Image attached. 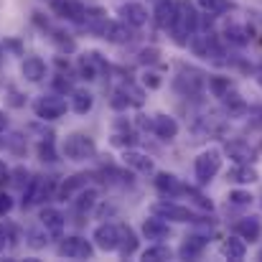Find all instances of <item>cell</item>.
<instances>
[{
    "instance_id": "cell-54",
    "label": "cell",
    "mask_w": 262,
    "mask_h": 262,
    "mask_svg": "<svg viewBox=\"0 0 262 262\" xmlns=\"http://www.w3.org/2000/svg\"><path fill=\"white\" fill-rule=\"evenodd\" d=\"M260 201H262V196H260Z\"/></svg>"
},
{
    "instance_id": "cell-36",
    "label": "cell",
    "mask_w": 262,
    "mask_h": 262,
    "mask_svg": "<svg viewBox=\"0 0 262 262\" xmlns=\"http://www.w3.org/2000/svg\"><path fill=\"white\" fill-rule=\"evenodd\" d=\"M206 13H211V15H222V13H227L229 8H232V3L229 0H196Z\"/></svg>"
},
{
    "instance_id": "cell-24",
    "label": "cell",
    "mask_w": 262,
    "mask_h": 262,
    "mask_svg": "<svg viewBox=\"0 0 262 262\" xmlns=\"http://www.w3.org/2000/svg\"><path fill=\"white\" fill-rule=\"evenodd\" d=\"M143 234H145V239L161 242V239H166V237L171 234V227H168V222H166V219H161V216L150 214V219H145V222H143Z\"/></svg>"
},
{
    "instance_id": "cell-26",
    "label": "cell",
    "mask_w": 262,
    "mask_h": 262,
    "mask_svg": "<svg viewBox=\"0 0 262 262\" xmlns=\"http://www.w3.org/2000/svg\"><path fill=\"white\" fill-rule=\"evenodd\" d=\"M234 232H237L245 242H257L262 234V224L257 216H242V219L234 224Z\"/></svg>"
},
{
    "instance_id": "cell-20",
    "label": "cell",
    "mask_w": 262,
    "mask_h": 262,
    "mask_svg": "<svg viewBox=\"0 0 262 262\" xmlns=\"http://www.w3.org/2000/svg\"><path fill=\"white\" fill-rule=\"evenodd\" d=\"M89 178L92 176L89 173H74V176H69L61 186H59V191H56V199L59 201H72L82 188H87L89 186Z\"/></svg>"
},
{
    "instance_id": "cell-50",
    "label": "cell",
    "mask_w": 262,
    "mask_h": 262,
    "mask_svg": "<svg viewBox=\"0 0 262 262\" xmlns=\"http://www.w3.org/2000/svg\"><path fill=\"white\" fill-rule=\"evenodd\" d=\"M5 127H8V115H5V112L0 110V133H3Z\"/></svg>"
},
{
    "instance_id": "cell-2",
    "label": "cell",
    "mask_w": 262,
    "mask_h": 262,
    "mask_svg": "<svg viewBox=\"0 0 262 262\" xmlns=\"http://www.w3.org/2000/svg\"><path fill=\"white\" fill-rule=\"evenodd\" d=\"M199 31V15L193 10V5L188 0H178V13H176V23L171 28V36L178 46H188L191 36Z\"/></svg>"
},
{
    "instance_id": "cell-52",
    "label": "cell",
    "mask_w": 262,
    "mask_h": 262,
    "mask_svg": "<svg viewBox=\"0 0 262 262\" xmlns=\"http://www.w3.org/2000/svg\"><path fill=\"white\" fill-rule=\"evenodd\" d=\"M3 145H5V140H0V148H3Z\"/></svg>"
},
{
    "instance_id": "cell-48",
    "label": "cell",
    "mask_w": 262,
    "mask_h": 262,
    "mask_svg": "<svg viewBox=\"0 0 262 262\" xmlns=\"http://www.w3.org/2000/svg\"><path fill=\"white\" fill-rule=\"evenodd\" d=\"M8 181H10V171H8V166L0 161V186H3V183H8Z\"/></svg>"
},
{
    "instance_id": "cell-1",
    "label": "cell",
    "mask_w": 262,
    "mask_h": 262,
    "mask_svg": "<svg viewBox=\"0 0 262 262\" xmlns=\"http://www.w3.org/2000/svg\"><path fill=\"white\" fill-rule=\"evenodd\" d=\"M56 191H59V183L54 176H31V181L26 183L23 188V209H31L36 204H43L49 199H56Z\"/></svg>"
},
{
    "instance_id": "cell-32",
    "label": "cell",
    "mask_w": 262,
    "mask_h": 262,
    "mask_svg": "<svg viewBox=\"0 0 262 262\" xmlns=\"http://www.w3.org/2000/svg\"><path fill=\"white\" fill-rule=\"evenodd\" d=\"M49 229L41 224V229L38 227H31L28 232H26V245L31 247V250H43L46 245H49Z\"/></svg>"
},
{
    "instance_id": "cell-51",
    "label": "cell",
    "mask_w": 262,
    "mask_h": 262,
    "mask_svg": "<svg viewBox=\"0 0 262 262\" xmlns=\"http://www.w3.org/2000/svg\"><path fill=\"white\" fill-rule=\"evenodd\" d=\"M255 79H257V84H260V87H262V69H260V72H257V77H255Z\"/></svg>"
},
{
    "instance_id": "cell-37",
    "label": "cell",
    "mask_w": 262,
    "mask_h": 262,
    "mask_svg": "<svg viewBox=\"0 0 262 262\" xmlns=\"http://www.w3.org/2000/svg\"><path fill=\"white\" fill-rule=\"evenodd\" d=\"M209 89H211L214 97L222 99L227 92H232V82H229V77H211L209 79Z\"/></svg>"
},
{
    "instance_id": "cell-7",
    "label": "cell",
    "mask_w": 262,
    "mask_h": 262,
    "mask_svg": "<svg viewBox=\"0 0 262 262\" xmlns=\"http://www.w3.org/2000/svg\"><path fill=\"white\" fill-rule=\"evenodd\" d=\"M56 255L67 257V260H92L94 257V242H89L84 237H61Z\"/></svg>"
},
{
    "instance_id": "cell-53",
    "label": "cell",
    "mask_w": 262,
    "mask_h": 262,
    "mask_svg": "<svg viewBox=\"0 0 262 262\" xmlns=\"http://www.w3.org/2000/svg\"><path fill=\"white\" fill-rule=\"evenodd\" d=\"M260 260H262V250H260Z\"/></svg>"
},
{
    "instance_id": "cell-45",
    "label": "cell",
    "mask_w": 262,
    "mask_h": 262,
    "mask_svg": "<svg viewBox=\"0 0 262 262\" xmlns=\"http://www.w3.org/2000/svg\"><path fill=\"white\" fill-rule=\"evenodd\" d=\"M10 211H13V199H10V193L0 191V216H5Z\"/></svg>"
},
{
    "instance_id": "cell-28",
    "label": "cell",
    "mask_w": 262,
    "mask_h": 262,
    "mask_svg": "<svg viewBox=\"0 0 262 262\" xmlns=\"http://www.w3.org/2000/svg\"><path fill=\"white\" fill-rule=\"evenodd\" d=\"M97 199H99V193L87 186V188H82V191L72 199V206H74V211H77L79 216H87L89 211L97 206Z\"/></svg>"
},
{
    "instance_id": "cell-17",
    "label": "cell",
    "mask_w": 262,
    "mask_h": 262,
    "mask_svg": "<svg viewBox=\"0 0 262 262\" xmlns=\"http://www.w3.org/2000/svg\"><path fill=\"white\" fill-rule=\"evenodd\" d=\"M206 245H209V237L188 234V237H183V242H181V247H178V257H181V260H199V257L204 255Z\"/></svg>"
},
{
    "instance_id": "cell-4",
    "label": "cell",
    "mask_w": 262,
    "mask_h": 262,
    "mask_svg": "<svg viewBox=\"0 0 262 262\" xmlns=\"http://www.w3.org/2000/svg\"><path fill=\"white\" fill-rule=\"evenodd\" d=\"M67 94H59V92H49V94H41L36 102H33V112L38 120L43 122H54L59 117L67 115Z\"/></svg>"
},
{
    "instance_id": "cell-15",
    "label": "cell",
    "mask_w": 262,
    "mask_h": 262,
    "mask_svg": "<svg viewBox=\"0 0 262 262\" xmlns=\"http://www.w3.org/2000/svg\"><path fill=\"white\" fill-rule=\"evenodd\" d=\"M260 145H250V140H232L227 143V156L234 163H255Z\"/></svg>"
},
{
    "instance_id": "cell-14",
    "label": "cell",
    "mask_w": 262,
    "mask_h": 262,
    "mask_svg": "<svg viewBox=\"0 0 262 262\" xmlns=\"http://www.w3.org/2000/svg\"><path fill=\"white\" fill-rule=\"evenodd\" d=\"M117 13H120V18H122L127 26H133V28H143V26L148 23V8H145L143 3H138V0L122 3Z\"/></svg>"
},
{
    "instance_id": "cell-44",
    "label": "cell",
    "mask_w": 262,
    "mask_h": 262,
    "mask_svg": "<svg viewBox=\"0 0 262 262\" xmlns=\"http://www.w3.org/2000/svg\"><path fill=\"white\" fill-rule=\"evenodd\" d=\"M161 84H163V82H161V74H156V72H145V74H143V87L158 89Z\"/></svg>"
},
{
    "instance_id": "cell-5",
    "label": "cell",
    "mask_w": 262,
    "mask_h": 262,
    "mask_svg": "<svg viewBox=\"0 0 262 262\" xmlns=\"http://www.w3.org/2000/svg\"><path fill=\"white\" fill-rule=\"evenodd\" d=\"M219 168H222V150L206 148L204 153H199V158L193 161V176H196L199 186L211 183V178L219 173Z\"/></svg>"
},
{
    "instance_id": "cell-3",
    "label": "cell",
    "mask_w": 262,
    "mask_h": 262,
    "mask_svg": "<svg viewBox=\"0 0 262 262\" xmlns=\"http://www.w3.org/2000/svg\"><path fill=\"white\" fill-rule=\"evenodd\" d=\"M61 153H64V158L79 163V161L94 158L97 145H94V140L89 138L87 133H72V135L64 138V143H61Z\"/></svg>"
},
{
    "instance_id": "cell-33",
    "label": "cell",
    "mask_w": 262,
    "mask_h": 262,
    "mask_svg": "<svg viewBox=\"0 0 262 262\" xmlns=\"http://www.w3.org/2000/svg\"><path fill=\"white\" fill-rule=\"evenodd\" d=\"M145 262H166L173 257V250L171 247H166V245H161V242H156V245H150L148 250H143V255H140Z\"/></svg>"
},
{
    "instance_id": "cell-18",
    "label": "cell",
    "mask_w": 262,
    "mask_h": 262,
    "mask_svg": "<svg viewBox=\"0 0 262 262\" xmlns=\"http://www.w3.org/2000/svg\"><path fill=\"white\" fill-rule=\"evenodd\" d=\"M153 135L161 138V140H166V143L176 140V135H178V122H176V117L166 115V112L153 115Z\"/></svg>"
},
{
    "instance_id": "cell-49",
    "label": "cell",
    "mask_w": 262,
    "mask_h": 262,
    "mask_svg": "<svg viewBox=\"0 0 262 262\" xmlns=\"http://www.w3.org/2000/svg\"><path fill=\"white\" fill-rule=\"evenodd\" d=\"M252 125L262 127V107H255V110H252Z\"/></svg>"
},
{
    "instance_id": "cell-47",
    "label": "cell",
    "mask_w": 262,
    "mask_h": 262,
    "mask_svg": "<svg viewBox=\"0 0 262 262\" xmlns=\"http://www.w3.org/2000/svg\"><path fill=\"white\" fill-rule=\"evenodd\" d=\"M54 87H56V92H59V89H61V92H64V94H67V92H72V84H69V82H67V79H64V77H61V74H59V77H56V79H54Z\"/></svg>"
},
{
    "instance_id": "cell-9",
    "label": "cell",
    "mask_w": 262,
    "mask_h": 262,
    "mask_svg": "<svg viewBox=\"0 0 262 262\" xmlns=\"http://www.w3.org/2000/svg\"><path fill=\"white\" fill-rule=\"evenodd\" d=\"M92 242L97 250L102 252H117V245H120V224H112V222H104L94 229L92 234Z\"/></svg>"
},
{
    "instance_id": "cell-10",
    "label": "cell",
    "mask_w": 262,
    "mask_h": 262,
    "mask_svg": "<svg viewBox=\"0 0 262 262\" xmlns=\"http://www.w3.org/2000/svg\"><path fill=\"white\" fill-rule=\"evenodd\" d=\"M51 10L61 18V20H72V23H84L87 18V5L79 0H51Z\"/></svg>"
},
{
    "instance_id": "cell-34",
    "label": "cell",
    "mask_w": 262,
    "mask_h": 262,
    "mask_svg": "<svg viewBox=\"0 0 262 262\" xmlns=\"http://www.w3.org/2000/svg\"><path fill=\"white\" fill-rule=\"evenodd\" d=\"M38 158L43 161V163H56L59 161V156H56V148H54V135H46L41 143H38Z\"/></svg>"
},
{
    "instance_id": "cell-42",
    "label": "cell",
    "mask_w": 262,
    "mask_h": 262,
    "mask_svg": "<svg viewBox=\"0 0 262 262\" xmlns=\"http://www.w3.org/2000/svg\"><path fill=\"white\" fill-rule=\"evenodd\" d=\"M158 56H161V51H158L156 46H148V49H143V51L138 54V61H140V64H156Z\"/></svg>"
},
{
    "instance_id": "cell-31",
    "label": "cell",
    "mask_w": 262,
    "mask_h": 262,
    "mask_svg": "<svg viewBox=\"0 0 262 262\" xmlns=\"http://www.w3.org/2000/svg\"><path fill=\"white\" fill-rule=\"evenodd\" d=\"M222 102H224V110L229 112V117H242V115L250 112L247 102H245L239 94H234V92H227V94L222 97Z\"/></svg>"
},
{
    "instance_id": "cell-46",
    "label": "cell",
    "mask_w": 262,
    "mask_h": 262,
    "mask_svg": "<svg viewBox=\"0 0 262 262\" xmlns=\"http://www.w3.org/2000/svg\"><path fill=\"white\" fill-rule=\"evenodd\" d=\"M8 104H10V107H23V104H26V99H23V94H20V92L8 89Z\"/></svg>"
},
{
    "instance_id": "cell-21",
    "label": "cell",
    "mask_w": 262,
    "mask_h": 262,
    "mask_svg": "<svg viewBox=\"0 0 262 262\" xmlns=\"http://www.w3.org/2000/svg\"><path fill=\"white\" fill-rule=\"evenodd\" d=\"M138 247H140V239H138L135 229H133L130 224H120V245H117V255H120L122 260H127V257H133V255L138 252Z\"/></svg>"
},
{
    "instance_id": "cell-40",
    "label": "cell",
    "mask_w": 262,
    "mask_h": 262,
    "mask_svg": "<svg viewBox=\"0 0 262 262\" xmlns=\"http://www.w3.org/2000/svg\"><path fill=\"white\" fill-rule=\"evenodd\" d=\"M186 196H188V199H191V201H193V204H196L199 209H204V211H211V209H214V204H211V201H209V199H206V196H204L201 191H196L193 186H188Z\"/></svg>"
},
{
    "instance_id": "cell-39",
    "label": "cell",
    "mask_w": 262,
    "mask_h": 262,
    "mask_svg": "<svg viewBox=\"0 0 262 262\" xmlns=\"http://www.w3.org/2000/svg\"><path fill=\"white\" fill-rule=\"evenodd\" d=\"M13 245H18V234H15V229L0 224V252H5V250L13 247Z\"/></svg>"
},
{
    "instance_id": "cell-27",
    "label": "cell",
    "mask_w": 262,
    "mask_h": 262,
    "mask_svg": "<svg viewBox=\"0 0 262 262\" xmlns=\"http://www.w3.org/2000/svg\"><path fill=\"white\" fill-rule=\"evenodd\" d=\"M222 255L227 257V260H245L247 257V242L239 237V234H234V237H227L224 242H222Z\"/></svg>"
},
{
    "instance_id": "cell-19",
    "label": "cell",
    "mask_w": 262,
    "mask_h": 262,
    "mask_svg": "<svg viewBox=\"0 0 262 262\" xmlns=\"http://www.w3.org/2000/svg\"><path fill=\"white\" fill-rule=\"evenodd\" d=\"M38 222H41V224L49 229V234H51L54 239H61L67 219H64V214H61L59 209H51V206L41 209V214H38Z\"/></svg>"
},
{
    "instance_id": "cell-38",
    "label": "cell",
    "mask_w": 262,
    "mask_h": 262,
    "mask_svg": "<svg viewBox=\"0 0 262 262\" xmlns=\"http://www.w3.org/2000/svg\"><path fill=\"white\" fill-rule=\"evenodd\" d=\"M122 92L127 94V99H130V107H143L145 104V92L140 87H135V84H122Z\"/></svg>"
},
{
    "instance_id": "cell-11",
    "label": "cell",
    "mask_w": 262,
    "mask_h": 262,
    "mask_svg": "<svg viewBox=\"0 0 262 262\" xmlns=\"http://www.w3.org/2000/svg\"><path fill=\"white\" fill-rule=\"evenodd\" d=\"M104 41H110V43H117V46H122V43H130L135 36H133V26H127L122 18L120 20H107L104 26H102V33H99Z\"/></svg>"
},
{
    "instance_id": "cell-12",
    "label": "cell",
    "mask_w": 262,
    "mask_h": 262,
    "mask_svg": "<svg viewBox=\"0 0 262 262\" xmlns=\"http://www.w3.org/2000/svg\"><path fill=\"white\" fill-rule=\"evenodd\" d=\"M102 72H110V67H107V61L102 59V54L89 51V54L82 56V61H79V79H84V82H94Z\"/></svg>"
},
{
    "instance_id": "cell-35",
    "label": "cell",
    "mask_w": 262,
    "mask_h": 262,
    "mask_svg": "<svg viewBox=\"0 0 262 262\" xmlns=\"http://www.w3.org/2000/svg\"><path fill=\"white\" fill-rule=\"evenodd\" d=\"M229 204L232 206H239V209H245V206H252V201H255V196L250 193V191H245V188H234V191H229Z\"/></svg>"
},
{
    "instance_id": "cell-25",
    "label": "cell",
    "mask_w": 262,
    "mask_h": 262,
    "mask_svg": "<svg viewBox=\"0 0 262 262\" xmlns=\"http://www.w3.org/2000/svg\"><path fill=\"white\" fill-rule=\"evenodd\" d=\"M69 107L77 115H87V112H92V107H94V94L84 87L72 89L69 92Z\"/></svg>"
},
{
    "instance_id": "cell-22",
    "label": "cell",
    "mask_w": 262,
    "mask_h": 262,
    "mask_svg": "<svg viewBox=\"0 0 262 262\" xmlns=\"http://www.w3.org/2000/svg\"><path fill=\"white\" fill-rule=\"evenodd\" d=\"M176 13H178V3L176 0H158L156 5V26L163 31H171L176 23Z\"/></svg>"
},
{
    "instance_id": "cell-29",
    "label": "cell",
    "mask_w": 262,
    "mask_h": 262,
    "mask_svg": "<svg viewBox=\"0 0 262 262\" xmlns=\"http://www.w3.org/2000/svg\"><path fill=\"white\" fill-rule=\"evenodd\" d=\"M227 178H229L232 183L250 186V183H255L260 176H257V171H255V166H252V163H234V168H229Z\"/></svg>"
},
{
    "instance_id": "cell-6",
    "label": "cell",
    "mask_w": 262,
    "mask_h": 262,
    "mask_svg": "<svg viewBox=\"0 0 262 262\" xmlns=\"http://www.w3.org/2000/svg\"><path fill=\"white\" fill-rule=\"evenodd\" d=\"M206 87V77L199 72V69H191V67H183L178 72V77L173 79V89L181 97H199Z\"/></svg>"
},
{
    "instance_id": "cell-16",
    "label": "cell",
    "mask_w": 262,
    "mask_h": 262,
    "mask_svg": "<svg viewBox=\"0 0 262 262\" xmlns=\"http://www.w3.org/2000/svg\"><path fill=\"white\" fill-rule=\"evenodd\" d=\"M122 163H125L130 171H138V173H156L153 158H150L148 153H140V150H133V148H125Z\"/></svg>"
},
{
    "instance_id": "cell-23",
    "label": "cell",
    "mask_w": 262,
    "mask_h": 262,
    "mask_svg": "<svg viewBox=\"0 0 262 262\" xmlns=\"http://www.w3.org/2000/svg\"><path fill=\"white\" fill-rule=\"evenodd\" d=\"M20 72L31 84H38V82L46 79V61L41 56H26L23 64H20Z\"/></svg>"
},
{
    "instance_id": "cell-30",
    "label": "cell",
    "mask_w": 262,
    "mask_h": 262,
    "mask_svg": "<svg viewBox=\"0 0 262 262\" xmlns=\"http://www.w3.org/2000/svg\"><path fill=\"white\" fill-rule=\"evenodd\" d=\"M224 38H227L229 43H234V46H247V43L252 41V28H250V26H237V23H232V26H227Z\"/></svg>"
},
{
    "instance_id": "cell-43",
    "label": "cell",
    "mask_w": 262,
    "mask_h": 262,
    "mask_svg": "<svg viewBox=\"0 0 262 262\" xmlns=\"http://www.w3.org/2000/svg\"><path fill=\"white\" fill-rule=\"evenodd\" d=\"M10 181H13L15 186H23V188H26V183L31 181V173H28L23 166H18L15 171H10Z\"/></svg>"
},
{
    "instance_id": "cell-13",
    "label": "cell",
    "mask_w": 262,
    "mask_h": 262,
    "mask_svg": "<svg viewBox=\"0 0 262 262\" xmlns=\"http://www.w3.org/2000/svg\"><path fill=\"white\" fill-rule=\"evenodd\" d=\"M156 188L166 196V199H178V196H186L188 186L178 178L176 173H168V171H161L156 173Z\"/></svg>"
},
{
    "instance_id": "cell-41",
    "label": "cell",
    "mask_w": 262,
    "mask_h": 262,
    "mask_svg": "<svg viewBox=\"0 0 262 262\" xmlns=\"http://www.w3.org/2000/svg\"><path fill=\"white\" fill-rule=\"evenodd\" d=\"M110 107H112V110H117V112H120V110H127V107H130V99H127V94L122 92V87L112 92V97H110Z\"/></svg>"
},
{
    "instance_id": "cell-8",
    "label": "cell",
    "mask_w": 262,
    "mask_h": 262,
    "mask_svg": "<svg viewBox=\"0 0 262 262\" xmlns=\"http://www.w3.org/2000/svg\"><path fill=\"white\" fill-rule=\"evenodd\" d=\"M150 214H156V216H161V219H168V222H178V224H186V222H199V216H196L188 206H181V204L168 201V199L156 201V204L150 206Z\"/></svg>"
}]
</instances>
